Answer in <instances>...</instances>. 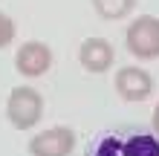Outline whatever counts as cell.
Returning a JSON list of instances; mask_svg holds the SVG:
<instances>
[{
    "label": "cell",
    "instance_id": "7",
    "mask_svg": "<svg viewBox=\"0 0 159 156\" xmlns=\"http://www.w3.org/2000/svg\"><path fill=\"white\" fill-rule=\"evenodd\" d=\"M113 58H116V52L110 47V41H104V38H87L78 49L81 67L87 72H96V75H101V72H107L113 67Z\"/></svg>",
    "mask_w": 159,
    "mask_h": 156
},
{
    "label": "cell",
    "instance_id": "3",
    "mask_svg": "<svg viewBox=\"0 0 159 156\" xmlns=\"http://www.w3.org/2000/svg\"><path fill=\"white\" fill-rule=\"evenodd\" d=\"M41 113H43V98L38 90L32 87H15L12 96L6 101V118L12 122V127L17 130H29L41 122Z\"/></svg>",
    "mask_w": 159,
    "mask_h": 156
},
{
    "label": "cell",
    "instance_id": "2",
    "mask_svg": "<svg viewBox=\"0 0 159 156\" xmlns=\"http://www.w3.org/2000/svg\"><path fill=\"white\" fill-rule=\"evenodd\" d=\"M125 47L139 61H153L159 58V17L153 15H139L125 32Z\"/></svg>",
    "mask_w": 159,
    "mask_h": 156
},
{
    "label": "cell",
    "instance_id": "10",
    "mask_svg": "<svg viewBox=\"0 0 159 156\" xmlns=\"http://www.w3.org/2000/svg\"><path fill=\"white\" fill-rule=\"evenodd\" d=\"M151 124H153V133L159 136V101H156V107H153V118H151Z\"/></svg>",
    "mask_w": 159,
    "mask_h": 156
},
{
    "label": "cell",
    "instance_id": "5",
    "mask_svg": "<svg viewBox=\"0 0 159 156\" xmlns=\"http://www.w3.org/2000/svg\"><path fill=\"white\" fill-rule=\"evenodd\" d=\"M52 67V49L43 41H26L15 52V69L23 78H38Z\"/></svg>",
    "mask_w": 159,
    "mask_h": 156
},
{
    "label": "cell",
    "instance_id": "9",
    "mask_svg": "<svg viewBox=\"0 0 159 156\" xmlns=\"http://www.w3.org/2000/svg\"><path fill=\"white\" fill-rule=\"evenodd\" d=\"M15 32H17L15 20H12L9 15H3V12H0V49H3V47H9V43L15 41Z\"/></svg>",
    "mask_w": 159,
    "mask_h": 156
},
{
    "label": "cell",
    "instance_id": "1",
    "mask_svg": "<svg viewBox=\"0 0 159 156\" xmlns=\"http://www.w3.org/2000/svg\"><path fill=\"white\" fill-rule=\"evenodd\" d=\"M87 156H159V136L136 124L110 127L90 139Z\"/></svg>",
    "mask_w": 159,
    "mask_h": 156
},
{
    "label": "cell",
    "instance_id": "4",
    "mask_svg": "<svg viewBox=\"0 0 159 156\" xmlns=\"http://www.w3.org/2000/svg\"><path fill=\"white\" fill-rule=\"evenodd\" d=\"M75 148L72 127H49L29 142V156H70Z\"/></svg>",
    "mask_w": 159,
    "mask_h": 156
},
{
    "label": "cell",
    "instance_id": "8",
    "mask_svg": "<svg viewBox=\"0 0 159 156\" xmlns=\"http://www.w3.org/2000/svg\"><path fill=\"white\" fill-rule=\"evenodd\" d=\"M93 9L104 20H121L136 9V0H93Z\"/></svg>",
    "mask_w": 159,
    "mask_h": 156
},
{
    "label": "cell",
    "instance_id": "6",
    "mask_svg": "<svg viewBox=\"0 0 159 156\" xmlns=\"http://www.w3.org/2000/svg\"><path fill=\"white\" fill-rule=\"evenodd\" d=\"M151 90H153V78L142 67H121L116 72V93L125 101H145Z\"/></svg>",
    "mask_w": 159,
    "mask_h": 156
}]
</instances>
